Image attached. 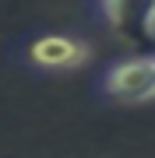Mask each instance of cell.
Listing matches in <instances>:
<instances>
[{
  "instance_id": "1",
  "label": "cell",
  "mask_w": 155,
  "mask_h": 158,
  "mask_svg": "<svg viewBox=\"0 0 155 158\" xmlns=\"http://www.w3.org/2000/svg\"><path fill=\"white\" fill-rule=\"evenodd\" d=\"M102 14L109 28L134 49L155 46V0H102Z\"/></svg>"
},
{
  "instance_id": "2",
  "label": "cell",
  "mask_w": 155,
  "mask_h": 158,
  "mask_svg": "<svg viewBox=\"0 0 155 158\" xmlns=\"http://www.w3.org/2000/svg\"><path fill=\"white\" fill-rule=\"evenodd\" d=\"M102 88L120 102L155 98V56H134V60L113 63L102 77Z\"/></svg>"
},
{
  "instance_id": "3",
  "label": "cell",
  "mask_w": 155,
  "mask_h": 158,
  "mask_svg": "<svg viewBox=\"0 0 155 158\" xmlns=\"http://www.w3.org/2000/svg\"><path fill=\"white\" fill-rule=\"evenodd\" d=\"M28 56L42 70H74L88 60V46L74 35H39L28 46Z\"/></svg>"
}]
</instances>
